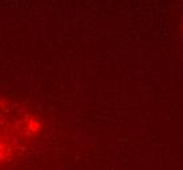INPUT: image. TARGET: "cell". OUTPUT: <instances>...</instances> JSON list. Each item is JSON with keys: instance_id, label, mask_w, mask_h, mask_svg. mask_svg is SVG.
<instances>
[{"instance_id": "6da1fadb", "label": "cell", "mask_w": 183, "mask_h": 170, "mask_svg": "<svg viewBox=\"0 0 183 170\" xmlns=\"http://www.w3.org/2000/svg\"><path fill=\"white\" fill-rule=\"evenodd\" d=\"M41 131V123L34 116L7 118L0 113V165L16 158L26 140L38 136Z\"/></svg>"}]
</instances>
